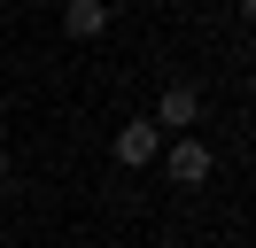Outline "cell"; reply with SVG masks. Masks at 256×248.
<instances>
[{
	"label": "cell",
	"instance_id": "cell-4",
	"mask_svg": "<svg viewBox=\"0 0 256 248\" xmlns=\"http://www.w3.org/2000/svg\"><path fill=\"white\" fill-rule=\"evenodd\" d=\"M62 31H70V39H101V31H109V8H101V0H70Z\"/></svg>",
	"mask_w": 256,
	"mask_h": 248
},
{
	"label": "cell",
	"instance_id": "cell-1",
	"mask_svg": "<svg viewBox=\"0 0 256 248\" xmlns=\"http://www.w3.org/2000/svg\"><path fill=\"white\" fill-rule=\"evenodd\" d=\"M156 155H163V132H156L148 116H132L124 132H116V163H132V170H140V163H156Z\"/></svg>",
	"mask_w": 256,
	"mask_h": 248
},
{
	"label": "cell",
	"instance_id": "cell-3",
	"mask_svg": "<svg viewBox=\"0 0 256 248\" xmlns=\"http://www.w3.org/2000/svg\"><path fill=\"white\" fill-rule=\"evenodd\" d=\"M171 178L178 186H202L210 178V140H178V148H171Z\"/></svg>",
	"mask_w": 256,
	"mask_h": 248
},
{
	"label": "cell",
	"instance_id": "cell-2",
	"mask_svg": "<svg viewBox=\"0 0 256 248\" xmlns=\"http://www.w3.org/2000/svg\"><path fill=\"white\" fill-rule=\"evenodd\" d=\"M194 116H202V93H194V86H163V101H156V116H148V124L171 132V124H194Z\"/></svg>",
	"mask_w": 256,
	"mask_h": 248
},
{
	"label": "cell",
	"instance_id": "cell-5",
	"mask_svg": "<svg viewBox=\"0 0 256 248\" xmlns=\"http://www.w3.org/2000/svg\"><path fill=\"white\" fill-rule=\"evenodd\" d=\"M0 178H8V148H0Z\"/></svg>",
	"mask_w": 256,
	"mask_h": 248
}]
</instances>
